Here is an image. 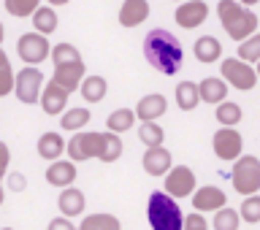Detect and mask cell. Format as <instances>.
Wrapping results in <instances>:
<instances>
[{
  "mask_svg": "<svg viewBox=\"0 0 260 230\" xmlns=\"http://www.w3.org/2000/svg\"><path fill=\"white\" fill-rule=\"evenodd\" d=\"M144 57L154 71L162 73V76H174V73H179V68H182V62H184V49H182V41H179L171 30L154 27V30L146 32V38H144Z\"/></svg>",
  "mask_w": 260,
  "mask_h": 230,
  "instance_id": "obj_1",
  "label": "cell"
},
{
  "mask_svg": "<svg viewBox=\"0 0 260 230\" xmlns=\"http://www.w3.org/2000/svg\"><path fill=\"white\" fill-rule=\"evenodd\" d=\"M217 14H219V22H222L225 32L233 41H239V44L257 32V16H255V11L239 6L236 0H219V3H217Z\"/></svg>",
  "mask_w": 260,
  "mask_h": 230,
  "instance_id": "obj_2",
  "label": "cell"
},
{
  "mask_svg": "<svg viewBox=\"0 0 260 230\" xmlns=\"http://www.w3.org/2000/svg\"><path fill=\"white\" fill-rule=\"evenodd\" d=\"M146 219H149L152 230H182L184 214L179 209V203L174 198H168L162 190L149 195L146 203Z\"/></svg>",
  "mask_w": 260,
  "mask_h": 230,
  "instance_id": "obj_3",
  "label": "cell"
},
{
  "mask_svg": "<svg viewBox=\"0 0 260 230\" xmlns=\"http://www.w3.org/2000/svg\"><path fill=\"white\" fill-rule=\"evenodd\" d=\"M231 184L239 195H244V198L257 195V190H260V160L255 154H241V157L233 160Z\"/></svg>",
  "mask_w": 260,
  "mask_h": 230,
  "instance_id": "obj_4",
  "label": "cell"
},
{
  "mask_svg": "<svg viewBox=\"0 0 260 230\" xmlns=\"http://www.w3.org/2000/svg\"><path fill=\"white\" fill-rule=\"evenodd\" d=\"M222 81L236 87L239 92H249V89L257 87V71H255V65H247V62L236 60V57H228V60H222Z\"/></svg>",
  "mask_w": 260,
  "mask_h": 230,
  "instance_id": "obj_5",
  "label": "cell"
},
{
  "mask_svg": "<svg viewBox=\"0 0 260 230\" xmlns=\"http://www.w3.org/2000/svg\"><path fill=\"white\" fill-rule=\"evenodd\" d=\"M41 89H44V73L38 68H22L19 73H14V95L19 97V103L32 106L38 103Z\"/></svg>",
  "mask_w": 260,
  "mask_h": 230,
  "instance_id": "obj_6",
  "label": "cell"
},
{
  "mask_svg": "<svg viewBox=\"0 0 260 230\" xmlns=\"http://www.w3.org/2000/svg\"><path fill=\"white\" fill-rule=\"evenodd\" d=\"M166 187H162V192L168 195V198L174 201H182V198H190L195 192V174L190 166H171V171L166 174Z\"/></svg>",
  "mask_w": 260,
  "mask_h": 230,
  "instance_id": "obj_7",
  "label": "cell"
},
{
  "mask_svg": "<svg viewBox=\"0 0 260 230\" xmlns=\"http://www.w3.org/2000/svg\"><path fill=\"white\" fill-rule=\"evenodd\" d=\"M49 49H52V44L38 36V32H24V36H19V41H16V54H19L22 62H27L30 68H36L38 62H44L49 57Z\"/></svg>",
  "mask_w": 260,
  "mask_h": 230,
  "instance_id": "obj_8",
  "label": "cell"
},
{
  "mask_svg": "<svg viewBox=\"0 0 260 230\" xmlns=\"http://www.w3.org/2000/svg\"><path fill=\"white\" fill-rule=\"evenodd\" d=\"M211 149L219 160L225 162H233L236 157H241V149H244V138L236 127H219L214 138H211Z\"/></svg>",
  "mask_w": 260,
  "mask_h": 230,
  "instance_id": "obj_9",
  "label": "cell"
},
{
  "mask_svg": "<svg viewBox=\"0 0 260 230\" xmlns=\"http://www.w3.org/2000/svg\"><path fill=\"white\" fill-rule=\"evenodd\" d=\"M101 141H103V133H79L68 141V157L71 162H84V160H92L101 154Z\"/></svg>",
  "mask_w": 260,
  "mask_h": 230,
  "instance_id": "obj_10",
  "label": "cell"
},
{
  "mask_svg": "<svg viewBox=\"0 0 260 230\" xmlns=\"http://www.w3.org/2000/svg\"><path fill=\"white\" fill-rule=\"evenodd\" d=\"M192 198V209L195 214H206V211H219L228 203V195L222 187L217 184H203V187H195V192L190 195Z\"/></svg>",
  "mask_w": 260,
  "mask_h": 230,
  "instance_id": "obj_11",
  "label": "cell"
},
{
  "mask_svg": "<svg viewBox=\"0 0 260 230\" xmlns=\"http://www.w3.org/2000/svg\"><path fill=\"white\" fill-rule=\"evenodd\" d=\"M174 19H176L179 27L195 30V27H201V24L209 19V6L203 3V0H184L182 6H176Z\"/></svg>",
  "mask_w": 260,
  "mask_h": 230,
  "instance_id": "obj_12",
  "label": "cell"
},
{
  "mask_svg": "<svg viewBox=\"0 0 260 230\" xmlns=\"http://www.w3.org/2000/svg\"><path fill=\"white\" fill-rule=\"evenodd\" d=\"M166 111H168V101H166V95H160V92L144 95L141 101H138V106L133 109L136 119H141V122H157Z\"/></svg>",
  "mask_w": 260,
  "mask_h": 230,
  "instance_id": "obj_13",
  "label": "cell"
},
{
  "mask_svg": "<svg viewBox=\"0 0 260 230\" xmlns=\"http://www.w3.org/2000/svg\"><path fill=\"white\" fill-rule=\"evenodd\" d=\"M174 160H171V152L166 146H154V149H146L144 157H141V168L146 171L149 176H166Z\"/></svg>",
  "mask_w": 260,
  "mask_h": 230,
  "instance_id": "obj_14",
  "label": "cell"
},
{
  "mask_svg": "<svg viewBox=\"0 0 260 230\" xmlns=\"http://www.w3.org/2000/svg\"><path fill=\"white\" fill-rule=\"evenodd\" d=\"M119 24L122 27H138L149 19V0H125L119 6Z\"/></svg>",
  "mask_w": 260,
  "mask_h": 230,
  "instance_id": "obj_15",
  "label": "cell"
},
{
  "mask_svg": "<svg viewBox=\"0 0 260 230\" xmlns=\"http://www.w3.org/2000/svg\"><path fill=\"white\" fill-rule=\"evenodd\" d=\"M76 162L71 160H54L52 166L46 168V182L52 187H60V190H65V187H73V182H76Z\"/></svg>",
  "mask_w": 260,
  "mask_h": 230,
  "instance_id": "obj_16",
  "label": "cell"
},
{
  "mask_svg": "<svg viewBox=\"0 0 260 230\" xmlns=\"http://www.w3.org/2000/svg\"><path fill=\"white\" fill-rule=\"evenodd\" d=\"M38 103H41V109H44V114L57 117V114H62L65 106H68V92H62L54 81H46L44 92H41V97H38Z\"/></svg>",
  "mask_w": 260,
  "mask_h": 230,
  "instance_id": "obj_17",
  "label": "cell"
},
{
  "mask_svg": "<svg viewBox=\"0 0 260 230\" xmlns=\"http://www.w3.org/2000/svg\"><path fill=\"white\" fill-rule=\"evenodd\" d=\"M57 206H60V217H65V219L84 214V206H87L84 192L79 187H65L60 192V198H57Z\"/></svg>",
  "mask_w": 260,
  "mask_h": 230,
  "instance_id": "obj_18",
  "label": "cell"
},
{
  "mask_svg": "<svg viewBox=\"0 0 260 230\" xmlns=\"http://www.w3.org/2000/svg\"><path fill=\"white\" fill-rule=\"evenodd\" d=\"M81 79H84V62H79V65H62V68H54V76L52 81L57 87L62 89V92H76L79 84H81Z\"/></svg>",
  "mask_w": 260,
  "mask_h": 230,
  "instance_id": "obj_19",
  "label": "cell"
},
{
  "mask_svg": "<svg viewBox=\"0 0 260 230\" xmlns=\"http://www.w3.org/2000/svg\"><path fill=\"white\" fill-rule=\"evenodd\" d=\"M198 97H201V103L219 106L222 101H228V84L217 76H209L198 84Z\"/></svg>",
  "mask_w": 260,
  "mask_h": 230,
  "instance_id": "obj_20",
  "label": "cell"
},
{
  "mask_svg": "<svg viewBox=\"0 0 260 230\" xmlns=\"http://www.w3.org/2000/svg\"><path fill=\"white\" fill-rule=\"evenodd\" d=\"M192 54H195L198 62L211 65V62H217L219 57H222V44H219L214 36H201L198 41H195V46H192Z\"/></svg>",
  "mask_w": 260,
  "mask_h": 230,
  "instance_id": "obj_21",
  "label": "cell"
},
{
  "mask_svg": "<svg viewBox=\"0 0 260 230\" xmlns=\"http://www.w3.org/2000/svg\"><path fill=\"white\" fill-rule=\"evenodd\" d=\"M36 149H38V157H44V160H49V162H54V160H60V157H62L65 141H62V136H57V133H44V136L38 138Z\"/></svg>",
  "mask_w": 260,
  "mask_h": 230,
  "instance_id": "obj_22",
  "label": "cell"
},
{
  "mask_svg": "<svg viewBox=\"0 0 260 230\" xmlns=\"http://www.w3.org/2000/svg\"><path fill=\"white\" fill-rule=\"evenodd\" d=\"M32 32H38V36H49V32L57 30V11L52 6H38L36 11H32Z\"/></svg>",
  "mask_w": 260,
  "mask_h": 230,
  "instance_id": "obj_23",
  "label": "cell"
},
{
  "mask_svg": "<svg viewBox=\"0 0 260 230\" xmlns=\"http://www.w3.org/2000/svg\"><path fill=\"white\" fill-rule=\"evenodd\" d=\"M174 97H176V106L182 111H195V109H198V103H201L198 84H195V81H179Z\"/></svg>",
  "mask_w": 260,
  "mask_h": 230,
  "instance_id": "obj_24",
  "label": "cell"
},
{
  "mask_svg": "<svg viewBox=\"0 0 260 230\" xmlns=\"http://www.w3.org/2000/svg\"><path fill=\"white\" fill-rule=\"evenodd\" d=\"M81 97H84L87 103H101L106 92H109V84H106V79L103 76H87V79H81Z\"/></svg>",
  "mask_w": 260,
  "mask_h": 230,
  "instance_id": "obj_25",
  "label": "cell"
},
{
  "mask_svg": "<svg viewBox=\"0 0 260 230\" xmlns=\"http://www.w3.org/2000/svg\"><path fill=\"white\" fill-rule=\"evenodd\" d=\"M49 57H52V62H54V68H62V65H79V62H84L81 60V54H79V49L73 46V44H57L49 49Z\"/></svg>",
  "mask_w": 260,
  "mask_h": 230,
  "instance_id": "obj_26",
  "label": "cell"
},
{
  "mask_svg": "<svg viewBox=\"0 0 260 230\" xmlns=\"http://www.w3.org/2000/svg\"><path fill=\"white\" fill-rule=\"evenodd\" d=\"M136 125V114L133 109H117L109 114V119H106V127H109V133L119 136V133H127L130 127Z\"/></svg>",
  "mask_w": 260,
  "mask_h": 230,
  "instance_id": "obj_27",
  "label": "cell"
},
{
  "mask_svg": "<svg viewBox=\"0 0 260 230\" xmlns=\"http://www.w3.org/2000/svg\"><path fill=\"white\" fill-rule=\"evenodd\" d=\"M76 230H122V225H119V219L114 214H103V211H98V214H87Z\"/></svg>",
  "mask_w": 260,
  "mask_h": 230,
  "instance_id": "obj_28",
  "label": "cell"
},
{
  "mask_svg": "<svg viewBox=\"0 0 260 230\" xmlns=\"http://www.w3.org/2000/svg\"><path fill=\"white\" fill-rule=\"evenodd\" d=\"M92 119V114H89V109H68L60 117V127L68 130V133H79L81 127H87V122Z\"/></svg>",
  "mask_w": 260,
  "mask_h": 230,
  "instance_id": "obj_29",
  "label": "cell"
},
{
  "mask_svg": "<svg viewBox=\"0 0 260 230\" xmlns=\"http://www.w3.org/2000/svg\"><path fill=\"white\" fill-rule=\"evenodd\" d=\"M214 117H217V122L222 127H236L241 122V117H244V111H241V106L239 103H231V101H222L217 106V111H214Z\"/></svg>",
  "mask_w": 260,
  "mask_h": 230,
  "instance_id": "obj_30",
  "label": "cell"
},
{
  "mask_svg": "<svg viewBox=\"0 0 260 230\" xmlns=\"http://www.w3.org/2000/svg\"><path fill=\"white\" fill-rule=\"evenodd\" d=\"M138 138H141V144L146 149H154V146H162L166 133H162V127L157 122H141V125H138Z\"/></svg>",
  "mask_w": 260,
  "mask_h": 230,
  "instance_id": "obj_31",
  "label": "cell"
},
{
  "mask_svg": "<svg viewBox=\"0 0 260 230\" xmlns=\"http://www.w3.org/2000/svg\"><path fill=\"white\" fill-rule=\"evenodd\" d=\"M119 157H122V138L114 136V133H103L101 154H98V160H103V162H117Z\"/></svg>",
  "mask_w": 260,
  "mask_h": 230,
  "instance_id": "obj_32",
  "label": "cell"
},
{
  "mask_svg": "<svg viewBox=\"0 0 260 230\" xmlns=\"http://www.w3.org/2000/svg\"><path fill=\"white\" fill-rule=\"evenodd\" d=\"M239 211L231 206H222L219 211H214V219H211V227L214 230H239Z\"/></svg>",
  "mask_w": 260,
  "mask_h": 230,
  "instance_id": "obj_33",
  "label": "cell"
},
{
  "mask_svg": "<svg viewBox=\"0 0 260 230\" xmlns=\"http://www.w3.org/2000/svg\"><path fill=\"white\" fill-rule=\"evenodd\" d=\"M236 60H241L247 65H255L260 60V36H257V32L239 44V57H236Z\"/></svg>",
  "mask_w": 260,
  "mask_h": 230,
  "instance_id": "obj_34",
  "label": "cell"
},
{
  "mask_svg": "<svg viewBox=\"0 0 260 230\" xmlns=\"http://www.w3.org/2000/svg\"><path fill=\"white\" fill-rule=\"evenodd\" d=\"M239 219H241V222H249V225H257L260 222V198H257V195H249V198L241 201Z\"/></svg>",
  "mask_w": 260,
  "mask_h": 230,
  "instance_id": "obj_35",
  "label": "cell"
},
{
  "mask_svg": "<svg viewBox=\"0 0 260 230\" xmlns=\"http://www.w3.org/2000/svg\"><path fill=\"white\" fill-rule=\"evenodd\" d=\"M8 92H14V71L8 62V54L0 49V97H6Z\"/></svg>",
  "mask_w": 260,
  "mask_h": 230,
  "instance_id": "obj_36",
  "label": "cell"
},
{
  "mask_svg": "<svg viewBox=\"0 0 260 230\" xmlns=\"http://www.w3.org/2000/svg\"><path fill=\"white\" fill-rule=\"evenodd\" d=\"M41 6V0H6V11L16 16V19H24V16H32V11Z\"/></svg>",
  "mask_w": 260,
  "mask_h": 230,
  "instance_id": "obj_37",
  "label": "cell"
},
{
  "mask_svg": "<svg viewBox=\"0 0 260 230\" xmlns=\"http://www.w3.org/2000/svg\"><path fill=\"white\" fill-rule=\"evenodd\" d=\"M182 230H209V219L203 217V214H187L184 217V222H182Z\"/></svg>",
  "mask_w": 260,
  "mask_h": 230,
  "instance_id": "obj_38",
  "label": "cell"
},
{
  "mask_svg": "<svg viewBox=\"0 0 260 230\" xmlns=\"http://www.w3.org/2000/svg\"><path fill=\"white\" fill-rule=\"evenodd\" d=\"M8 166H11V149H8L6 141H0V179H6Z\"/></svg>",
  "mask_w": 260,
  "mask_h": 230,
  "instance_id": "obj_39",
  "label": "cell"
},
{
  "mask_svg": "<svg viewBox=\"0 0 260 230\" xmlns=\"http://www.w3.org/2000/svg\"><path fill=\"white\" fill-rule=\"evenodd\" d=\"M24 187H27V176H24V174H11V176H8V190L22 192Z\"/></svg>",
  "mask_w": 260,
  "mask_h": 230,
  "instance_id": "obj_40",
  "label": "cell"
},
{
  "mask_svg": "<svg viewBox=\"0 0 260 230\" xmlns=\"http://www.w3.org/2000/svg\"><path fill=\"white\" fill-rule=\"evenodd\" d=\"M46 230H76V225H73L71 219H65V217H54Z\"/></svg>",
  "mask_w": 260,
  "mask_h": 230,
  "instance_id": "obj_41",
  "label": "cell"
},
{
  "mask_svg": "<svg viewBox=\"0 0 260 230\" xmlns=\"http://www.w3.org/2000/svg\"><path fill=\"white\" fill-rule=\"evenodd\" d=\"M236 3H239V6H244V8H249V6H257L260 0H236Z\"/></svg>",
  "mask_w": 260,
  "mask_h": 230,
  "instance_id": "obj_42",
  "label": "cell"
},
{
  "mask_svg": "<svg viewBox=\"0 0 260 230\" xmlns=\"http://www.w3.org/2000/svg\"><path fill=\"white\" fill-rule=\"evenodd\" d=\"M46 3H49V6H65L68 0H46Z\"/></svg>",
  "mask_w": 260,
  "mask_h": 230,
  "instance_id": "obj_43",
  "label": "cell"
},
{
  "mask_svg": "<svg viewBox=\"0 0 260 230\" xmlns=\"http://www.w3.org/2000/svg\"><path fill=\"white\" fill-rule=\"evenodd\" d=\"M3 38H6V27H3V22H0V44H3Z\"/></svg>",
  "mask_w": 260,
  "mask_h": 230,
  "instance_id": "obj_44",
  "label": "cell"
},
{
  "mask_svg": "<svg viewBox=\"0 0 260 230\" xmlns=\"http://www.w3.org/2000/svg\"><path fill=\"white\" fill-rule=\"evenodd\" d=\"M0 206H3V184H0Z\"/></svg>",
  "mask_w": 260,
  "mask_h": 230,
  "instance_id": "obj_45",
  "label": "cell"
},
{
  "mask_svg": "<svg viewBox=\"0 0 260 230\" xmlns=\"http://www.w3.org/2000/svg\"><path fill=\"white\" fill-rule=\"evenodd\" d=\"M0 230H14V227H0Z\"/></svg>",
  "mask_w": 260,
  "mask_h": 230,
  "instance_id": "obj_46",
  "label": "cell"
},
{
  "mask_svg": "<svg viewBox=\"0 0 260 230\" xmlns=\"http://www.w3.org/2000/svg\"><path fill=\"white\" fill-rule=\"evenodd\" d=\"M171 3H182V0H171Z\"/></svg>",
  "mask_w": 260,
  "mask_h": 230,
  "instance_id": "obj_47",
  "label": "cell"
}]
</instances>
